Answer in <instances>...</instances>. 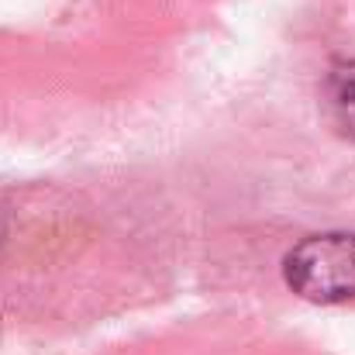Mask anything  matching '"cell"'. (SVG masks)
<instances>
[{
  "label": "cell",
  "mask_w": 355,
  "mask_h": 355,
  "mask_svg": "<svg viewBox=\"0 0 355 355\" xmlns=\"http://www.w3.org/2000/svg\"><path fill=\"white\" fill-rule=\"evenodd\" d=\"M283 276L293 293L314 304H342L355 297V235H311L283 259Z\"/></svg>",
  "instance_id": "obj_1"
},
{
  "label": "cell",
  "mask_w": 355,
  "mask_h": 355,
  "mask_svg": "<svg viewBox=\"0 0 355 355\" xmlns=\"http://www.w3.org/2000/svg\"><path fill=\"white\" fill-rule=\"evenodd\" d=\"M324 101H328V111H331L335 128H338L342 135L355 138V59L338 62V66L328 73Z\"/></svg>",
  "instance_id": "obj_2"
}]
</instances>
